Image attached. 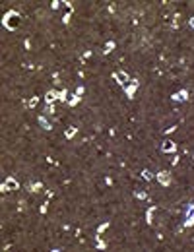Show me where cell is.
<instances>
[{"label":"cell","instance_id":"6da1fadb","mask_svg":"<svg viewBox=\"0 0 194 252\" xmlns=\"http://www.w3.org/2000/svg\"><path fill=\"white\" fill-rule=\"evenodd\" d=\"M2 23H4V27H8L10 31H14L16 27H18V23H19V14L16 12V10H10V12L4 16Z\"/></svg>","mask_w":194,"mask_h":252},{"label":"cell","instance_id":"7a4b0ae2","mask_svg":"<svg viewBox=\"0 0 194 252\" xmlns=\"http://www.w3.org/2000/svg\"><path fill=\"white\" fill-rule=\"evenodd\" d=\"M113 78L117 80L122 87H126L128 86V82H130V76L126 74V72H122V70H118V72H113Z\"/></svg>","mask_w":194,"mask_h":252},{"label":"cell","instance_id":"3957f363","mask_svg":"<svg viewBox=\"0 0 194 252\" xmlns=\"http://www.w3.org/2000/svg\"><path fill=\"white\" fill-rule=\"evenodd\" d=\"M155 178L159 180L161 186H169V184H171V173H167V171H159V173L155 175Z\"/></svg>","mask_w":194,"mask_h":252},{"label":"cell","instance_id":"277c9868","mask_svg":"<svg viewBox=\"0 0 194 252\" xmlns=\"http://www.w3.org/2000/svg\"><path fill=\"white\" fill-rule=\"evenodd\" d=\"M194 225V204H188L186 208V219H185V227H192Z\"/></svg>","mask_w":194,"mask_h":252},{"label":"cell","instance_id":"5b68a950","mask_svg":"<svg viewBox=\"0 0 194 252\" xmlns=\"http://www.w3.org/2000/svg\"><path fill=\"white\" fill-rule=\"evenodd\" d=\"M138 86H140V82H138V80H132V83H128V86L124 87V93H126L128 99L134 97V93H136V89H138Z\"/></svg>","mask_w":194,"mask_h":252},{"label":"cell","instance_id":"8992f818","mask_svg":"<svg viewBox=\"0 0 194 252\" xmlns=\"http://www.w3.org/2000/svg\"><path fill=\"white\" fill-rule=\"evenodd\" d=\"M175 149H177V144L173 140H165L163 145H161V151H163V153H171V151H175Z\"/></svg>","mask_w":194,"mask_h":252},{"label":"cell","instance_id":"52a82bcc","mask_svg":"<svg viewBox=\"0 0 194 252\" xmlns=\"http://www.w3.org/2000/svg\"><path fill=\"white\" fill-rule=\"evenodd\" d=\"M58 95H60V91H56V89H51V91H47L45 101H47V103H55V101H58Z\"/></svg>","mask_w":194,"mask_h":252},{"label":"cell","instance_id":"ba28073f","mask_svg":"<svg viewBox=\"0 0 194 252\" xmlns=\"http://www.w3.org/2000/svg\"><path fill=\"white\" fill-rule=\"evenodd\" d=\"M4 184H6V188H8V190H18V188H19V182L16 180L14 177H8L6 180H4Z\"/></svg>","mask_w":194,"mask_h":252},{"label":"cell","instance_id":"9c48e42d","mask_svg":"<svg viewBox=\"0 0 194 252\" xmlns=\"http://www.w3.org/2000/svg\"><path fill=\"white\" fill-rule=\"evenodd\" d=\"M37 122H39L41 126H43L45 130H51V128H52V124L49 122V120H47V117H45V114H39V117H37Z\"/></svg>","mask_w":194,"mask_h":252},{"label":"cell","instance_id":"30bf717a","mask_svg":"<svg viewBox=\"0 0 194 252\" xmlns=\"http://www.w3.org/2000/svg\"><path fill=\"white\" fill-rule=\"evenodd\" d=\"M173 99H175V101H186V99H188V91H186V89H181V91H177L175 95H173Z\"/></svg>","mask_w":194,"mask_h":252},{"label":"cell","instance_id":"8fae6325","mask_svg":"<svg viewBox=\"0 0 194 252\" xmlns=\"http://www.w3.org/2000/svg\"><path fill=\"white\" fill-rule=\"evenodd\" d=\"M41 188H43V184H41V182H31V184H27V190H29V192H39Z\"/></svg>","mask_w":194,"mask_h":252},{"label":"cell","instance_id":"7c38bea8","mask_svg":"<svg viewBox=\"0 0 194 252\" xmlns=\"http://www.w3.org/2000/svg\"><path fill=\"white\" fill-rule=\"evenodd\" d=\"M76 134H78V128H76V126H72V128H66V132H64V136H66L68 140H70V138H74Z\"/></svg>","mask_w":194,"mask_h":252},{"label":"cell","instance_id":"4fadbf2b","mask_svg":"<svg viewBox=\"0 0 194 252\" xmlns=\"http://www.w3.org/2000/svg\"><path fill=\"white\" fill-rule=\"evenodd\" d=\"M115 47H117V43H115V41H107V45H105V49H103V52L105 54H109V52H111Z\"/></svg>","mask_w":194,"mask_h":252},{"label":"cell","instance_id":"5bb4252c","mask_svg":"<svg viewBox=\"0 0 194 252\" xmlns=\"http://www.w3.org/2000/svg\"><path fill=\"white\" fill-rule=\"evenodd\" d=\"M157 209V206H150L148 212H146V219H148V223H151V215H153V212Z\"/></svg>","mask_w":194,"mask_h":252},{"label":"cell","instance_id":"9a60e30c","mask_svg":"<svg viewBox=\"0 0 194 252\" xmlns=\"http://www.w3.org/2000/svg\"><path fill=\"white\" fill-rule=\"evenodd\" d=\"M37 103H39V97H31V99H29V101H27V103H25V107H29V109H33V107H35V105H37Z\"/></svg>","mask_w":194,"mask_h":252},{"label":"cell","instance_id":"2e32d148","mask_svg":"<svg viewBox=\"0 0 194 252\" xmlns=\"http://www.w3.org/2000/svg\"><path fill=\"white\" fill-rule=\"evenodd\" d=\"M80 99H82V97H78V95H74L72 99H68V105H70V107H74V105H78V103H80Z\"/></svg>","mask_w":194,"mask_h":252},{"label":"cell","instance_id":"e0dca14e","mask_svg":"<svg viewBox=\"0 0 194 252\" xmlns=\"http://www.w3.org/2000/svg\"><path fill=\"white\" fill-rule=\"evenodd\" d=\"M134 196H136V198H138V200H144V198H146V196H148V194H146L144 190H136V192H134Z\"/></svg>","mask_w":194,"mask_h":252},{"label":"cell","instance_id":"ac0fdd59","mask_svg":"<svg viewBox=\"0 0 194 252\" xmlns=\"http://www.w3.org/2000/svg\"><path fill=\"white\" fill-rule=\"evenodd\" d=\"M107 227H109V221H105V223H101V225H99V227H97V235H101V233H103V231L107 229Z\"/></svg>","mask_w":194,"mask_h":252},{"label":"cell","instance_id":"d6986e66","mask_svg":"<svg viewBox=\"0 0 194 252\" xmlns=\"http://www.w3.org/2000/svg\"><path fill=\"white\" fill-rule=\"evenodd\" d=\"M95 246H97V248H101V250H105V248H107V244H105V240H101L99 237H97V243H95Z\"/></svg>","mask_w":194,"mask_h":252},{"label":"cell","instance_id":"ffe728a7","mask_svg":"<svg viewBox=\"0 0 194 252\" xmlns=\"http://www.w3.org/2000/svg\"><path fill=\"white\" fill-rule=\"evenodd\" d=\"M45 113H47V114H55V107H52V103H47Z\"/></svg>","mask_w":194,"mask_h":252},{"label":"cell","instance_id":"44dd1931","mask_svg":"<svg viewBox=\"0 0 194 252\" xmlns=\"http://www.w3.org/2000/svg\"><path fill=\"white\" fill-rule=\"evenodd\" d=\"M142 178H146V180H151V178H153V175H151L150 171H142Z\"/></svg>","mask_w":194,"mask_h":252},{"label":"cell","instance_id":"7402d4cb","mask_svg":"<svg viewBox=\"0 0 194 252\" xmlns=\"http://www.w3.org/2000/svg\"><path fill=\"white\" fill-rule=\"evenodd\" d=\"M83 91H86V87H83V86H78V89H76V95H78V97H82V95H83Z\"/></svg>","mask_w":194,"mask_h":252},{"label":"cell","instance_id":"603a6c76","mask_svg":"<svg viewBox=\"0 0 194 252\" xmlns=\"http://www.w3.org/2000/svg\"><path fill=\"white\" fill-rule=\"evenodd\" d=\"M66 95H68V91H66V89H60V95H58V99H60V101H66Z\"/></svg>","mask_w":194,"mask_h":252},{"label":"cell","instance_id":"cb8c5ba5","mask_svg":"<svg viewBox=\"0 0 194 252\" xmlns=\"http://www.w3.org/2000/svg\"><path fill=\"white\" fill-rule=\"evenodd\" d=\"M173 18H175V19H173V27H177V25H179V22H181V16H179V14H175Z\"/></svg>","mask_w":194,"mask_h":252},{"label":"cell","instance_id":"d4e9b609","mask_svg":"<svg viewBox=\"0 0 194 252\" xmlns=\"http://www.w3.org/2000/svg\"><path fill=\"white\" fill-rule=\"evenodd\" d=\"M68 22H70V12H68V14H64V16H62V23H68Z\"/></svg>","mask_w":194,"mask_h":252},{"label":"cell","instance_id":"484cf974","mask_svg":"<svg viewBox=\"0 0 194 252\" xmlns=\"http://www.w3.org/2000/svg\"><path fill=\"white\" fill-rule=\"evenodd\" d=\"M47 208H49V202H45L43 206H41V209H39V212H41V213H45V212H47Z\"/></svg>","mask_w":194,"mask_h":252},{"label":"cell","instance_id":"4316f807","mask_svg":"<svg viewBox=\"0 0 194 252\" xmlns=\"http://www.w3.org/2000/svg\"><path fill=\"white\" fill-rule=\"evenodd\" d=\"M51 6H52V10H56V8H58V6H60V2H58V0H55V2H52V4H51Z\"/></svg>","mask_w":194,"mask_h":252},{"label":"cell","instance_id":"83f0119b","mask_svg":"<svg viewBox=\"0 0 194 252\" xmlns=\"http://www.w3.org/2000/svg\"><path fill=\"white\" fill-rule=\"evenodd\" d=\"M188 23H190V27H194V18H190V22H188Z\"/></svg>","mask_w":194,"mask_h":252}]
</instances>
